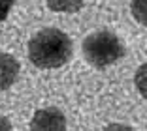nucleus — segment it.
Returning <instances> with one entry per match:
<instances>
[{
    "label": "nucleus",
    "mask_w": 147,
    "mask_h": 131,
    "mask_svg": "<svg viewBox=\"0 0 147 131\" xmlns=\"http://www.w3.org/2000/svg\"><path fill=\"white\" fill-rule=\"evenodd\" d=\"M74 43L59 28H43L28 41V58L36 68H61L72 58Z\"/></svg>",
    "instance_id": "f257e3e1"
},
{
    "label": "nucleus",
    "mask_w": 147,
    "mask_h": 131,
    "mask_svg": "<svg viewBox=\"0 0 147 131\" xmlns=\"http://www.w3.org/2000/svg\"><path fill=\"white\" fill-rule=\"evenodd\" d=\"M126 55L121 38L109 30H96L83 39V56L91 66L104 69Z\"/></svg>",
    "instance_id": "f03ea898"
},
{
    "label": "nucleus",
    "mask_w": 147,
    "mask_h": 131,
    "mask_svg": "<svg viewBox=\"0 0 147 131\" xmlns=\"http://www.w3.org/2000/svg\"><path fill=\"white\" fill-rule=\"evenodd\" d=\"M30 131H66V116L57 107H45L34 112Z\"/></svg>",
    "instance_id": "7ed1b4c3"
},
{
    "label": "nucleus",
    "mask_w": 147,
    "mask_h": 131,
    "mask_svg": "<svg viewBox=\"0 0 147 131\" xmlns=\"http://www.w3.org/2000/svg\"><path fill=\"white\" fill-rule=\"evenodd\" d=\"M19 77V62L8 53H0V90H8Z\"/></svg>",
    "instance_id": "20e7f679"
},
{
    "label": "nucleus",
    "mask_w": 147,
    "mask_h": 131,
    "mask_svg": "<svg viewBox=\"0 0 147 131\" xmlns=\"http://www.w3.org/2000/svg\"><path fill=\"white\" fill-rule=\"evenodd\" d=\"M134 84H136V88H138V92L143 96V99H147V62L142 64V66L136 69Z\"/></svg>",
    "instance_id": "39448f33"
},
{
    "label": "nucleus",
    "mask_w": 147,
    "mask_h": 131,
    "mask_svg": "<svg viewBox=\"0 0 147 131\" xmlns=\"http://www.w3.org/2000/svg\"><path fill=\"white\" fill-rule=\"evenodd\" d=\"M130 9H132V15L136 21L140 25L147 26V0H134L130 4Z\"/></svg>",
    "instance_id": "423d86ee"
},
{
    "label": "nucleus",
    "mask_w": 147,
    "mask_h": 131,
    "mask_svg": "<svg viewBox=\"0 0 147 131\" xmlns=\"http://www.w3.org/2000/svg\"><path fill=\"white\" fill-rule=\"evenodd\" d=\"M47 8L55 11H78L83 8V2H47Z\"/></svg>",
    "instance_id": "0eeeda50"
},
{
    "label": "nucleus",
    "mask_w": 147,
    "mask_h": 131,
    "mask_svg": "<svg viewBox=\"0 0 147 131\" xmlns=\"http://www.w3.org/2000/svg\"><path fill=\"white\" fill-rule=\"evenodd\" d=\"M104 131H134V127L126 126V124H109L104 127Z\"/></svg>",
    "instance_id": "6e6552de"
},
{
    "label": "nucleus",
    "mask_w": 147,
    "mask_h": 131,
    "mask_svg": "<svg viewBox=\"0 0 147 131\" xmlns=\"http://www.w3.org/2000/svg\"><path fill=\"white\" fill-rule=\"evenodd\" d=\"M9 9H11V2H0V21H4L8 17Z\"/></svg>",
    "instance_id": "1a4fd4ad"
},
{
    "label": "nucleus",
    "mask_w": 147,
    "mask_h": 131,
    "mask_svg": "<svg viewBox=\"0 0 147 131\" xmlns=\"http://www.w3.org/2000/svg\"><path fill=\"white\" fill-rule=\"evenodd\" d=\"M0 131H13L11 122H9L6 116H2V114H0Z\"/></svg>",
    "instance_id": "9d476101"
}]
</instances>
